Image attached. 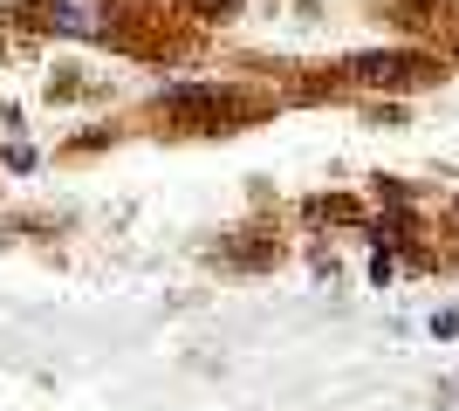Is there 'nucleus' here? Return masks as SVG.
<instances>
[{
    "mask_svg": "<svg viewBox=\"0 0 459 411\" xmlns=\"http://www.w3.org/2000/svg\"><path fill=\"white\" fill-rule=\"evenodd\" d=\"M35 14H41V28H56V35H69V41H110V35H124V0H35Z\"/></svg>",
    "mask_w": 459,
    "mask_h": 411,
    "instance_id": "1",
    "label": "nucleus"
},
{
    "mask_svg": "<svg viewBox=\"0 0 459 411\" xmlns=\"http://www.w3.org/2000/svg\"><path fill=\"white\" fill-rule=\"evenodd\" d=\"M158 110L186 117L192 131H220V117L233 110V97L220 90V82H178V90H165V97H158Z\"/></svg>",
    "mask_w": 459,
    "mask_h": 411,
    "instance_id": "2",
    "label": "nucleus"
},
{
    "mask_svg": "<svg viewBox=\"0 0 459 411\" xmlns=\"http://www.w3.org/2000/svg\"><path fill=\"white\" fill-rule=\"evenodd\" d=\"M350 76L357 82H419V76H432V62L425 56H357Z\"/></svg>",
    "mask_w": 459,
    "mask_h": 411,
    "instance_id": "3",
    "label": "nucleus"
},
{
    "mask_svg": "<svg viewBox=\"0 0 459 411\" xmlns=\"http://www.w3.org/2000/svg\"><path fill=\"white\" fill-rule=\"evenodd\" d=\"M178 7H192V14H206V21H227L240 0H178Z\"/></svg>",
    "mask_w": 459,
    "mask_h": 411,
    "instance_id": "4",
    "label": "nucleus"
},
{
    "mask_svg": "<svg viewBox=\"0 0 459 411\" xmlns=\"http://www.w3.org/2000/svg\"><path fill=\"white\" fill-rule=\"evenodd\" d=\"M391 274H398V261H391V254L370 261V281H377V288H391Z\"/></svg>",
    "mask_w": 459,
    "mask_h": 411,
    "instance_id": "5",
    "label": "nucleus"
},
{
    "mask_svg": "<svg viewBox=\"0 0 459 411\" xmlns=\"http://www.w3.org/2000/svg\"><path fill=\"white\" fill-rule=\"evenodd\" d=\"M432 336H459V309H439V315H432Z\"/></svg>",
    "mask_w": 459,
    "mask_h": 411,
    "instance_id": "6",
    "label": "nucleus"
},
{
    "mask_svg": "<svg viewBox=\"0 0 459 411\" xmlns=\"http://www.w3.org/2000/svg\"><path fill=\"white\" fill-rule=\"evenodd\" d=\"M453 219H459V206H453Z\"/></svg>",
    "mask_w": 459,
    "mask_h": 411,
    "instance_id": "7",
    "label": "nucleus"
}]
</instances>
